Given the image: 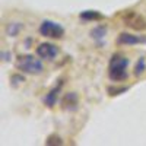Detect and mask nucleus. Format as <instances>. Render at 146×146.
<instances>
[{
  "label": "nucleus",
  "mask_w": 146,
  "mask_h": 146,
  "mask_svg": "<svg viewBox=\"0 0 146 146\" xmlns=\"http://www.w3.org/2000/svg\"><path fill=\"white\" fill-rule=\"evenodd\" d=\"M127 67H129V58L121 56V54H114L110 60L108 66V76L113 82H123L127 79Z\"/></svg>",
  "instance_id": "nucleus-1"
},
{
  "label": "nucleus",
  "mask_w": 146,
  "mask_h": 146,
  "mask_svg": "<svg viewBox=\"0 0 146 146\" xmlns=\"http://www.w3.org/2000/svg\"><path fill=\"white\" fill-rule=\"evenodd\" d=\"M16 67L22 73L27 75H41L44 72V64L40 58H36L34 56H19L16 58Z\"/></svg>",
  "instance_id": "nucleus-2"
},
{
  "label": "nucleus",
  "mask_w": 146,
  "mask_h": 146,
  "mask_svg": "<svg viewBox=\"0 0 146 146\" xmlns=\"http://www.w3.org/2000/svg\"><path fill=\"white\" fill-rule=\"evenodd\" d=\"M40 34L45 38H51V40H58L63 38L64 35V28L60 25V23L54 22V21H42L40 25Z\"/></svg>",
  "instance_id": "nucleus-3"
},
{
  "label": "nucleus",
  "mask_w": 146,
  "mask_h": 146,
  "mask_svg": "<svg viewBox=\"0 0 146 146\" xmlns=\"http://www.w3.org/2000/svg\"><path fill=\"white\" fill-rule=\"evenodd\" d=\"M123 22L126 27L135 29V31H145L146 29V19L133 10H129L123 15Z\"/></svg>",
  "instance_id": "nucleus-4"
},
{
  "label": "nucleus",
  "mask_w": 146,
  "mask_h": 146,
  "mask_svg": "<svg viewBox=\"0 0 146 146\" xmlns=\"http://www.w3.org/2000/svg\"><path fill=\"white\" fill-rule=\"evenodd\" d=\"M60 50L58 47L51 44V42H42L36 47V56L42 60H48V62H53L56 60V57L58 56Z\"/></svg>",
  "instance_id": "nucleus-5"
},
{
  "label": "nucleus",
  "mask_w": 146,
  "mask_h": 146,
  "mask_svg": "<svg viewBox=\"0 0 146 146\" xmlns=\"http://www.w3.org/2000/svg\"><path fill=\"white\" fill-rule=\"evenodd\" d=\"M143 42H146V36L133 35V34H127V32L120 34L117 38V44H120V45H136V44H143Z\"/></svg>",
  "instance_id": "nucleus-6"
},
{
  "label": "nucleus",
  "mask_w": 146,
  "mask_h": 146,
  "mask_svg": "<svg viewBox=\"0 0 146 146\" xmlns=\"http://www.w3.org/2000/svg\"><path fill=\"white\" fill-rule=\"evenodd\" d=\"M62 86H63V83H62V80H60V83H57L56 86L48 92L47 95H45V98H44V104L47 105V107H50V108H53L56 104H57V98H58V92H60V89H62Z\"/></svg>",
  "instance_id": "nucleus-7"
},
{
  "label": "nucleus",
  "mask_w": 146,
  "mask_h": 146,
  "mask_svg": "<svg viewBox=\"0 0 146 146\" xmlns=\"http://www.w3.org/2000/svg\"><path fill=\"white\" fill-rule=\"evenodd\" d=\"M79 16L83 21H100V19L104 18L102 13H100L98 10H85V12H82Z\"/></svg>",
  "instance_id": "nucleus-8"
},
{
  "label": "nucleus",
  "mask_w": 146,
  "mask_h": 146,
  "mask_svg": "<svg viewBox=\"0 0 146 146\" xmlns=\"http://www.w3.org/2000/svg\"><path fill=\"white\" fill-rule=\"evenodd\" d=\"M63 108H75L78 105V95L75 92H70L67 94L64 98H63Z\"/></svg>",
  "instance_id": "nucleus-9"
},
{
  "label": "nucleus",
  "mask_w": 146,
  "mask_h": 146,
  "mask_svg": "<svg viewBox=\"0 0 146 146\" xmlns=\"http://www.w3.org/2000/svg\"><path fill=\"white\" fill-rule=\"evenodd\" d=\"M22 23H19V22H10V23H7V27H6V34L9 35V36H16L21 31H22Z\"/></svg>",
  "instance_id": "nucleus-10"
},
{
  "label": "nucleus",
  "mask_w": 146,
  "mask_h": 146,
  "mask_svg": "<svg viewBox=\"0 0 146 146\" xmlns=\"http://www.w3.org/2000/svg\"><path fill=\"white\" fill-rule=\"evenodd\" d=\"M105 34H107V28L105 27H96L91 32L92 38H95V40H102L104 36H105Z\"/></svg>",
  "instance_id": "nucleus-11"
},
{
  "label": "nucleus",
  "mask_w": 146,
  "mask_h": 146,
  "mask_svg": "<svg viewBox=\"0 0 146 146\" xmlns=\"http://www.w3.org/2000/svg\"><path fill=\"white\" fill-rule=\"evenodd\" d=\"M146 70V60L143 58V57H140L139 60H137V63H136V66H135V76H140V75H143V72Z\"/></svg>",
  "instance_id": "nucleus-12"
},
{
  "label": "nucleus",
  "mask_w": 146,
  "mask_h": 146,
  "mask_svg": "<svg viewBox=\"0 0 146 146\" xmlns=\"http://www.w3.org/2000/svg\"><path fill=\"white\" fill-rule=\"evenodd\" d=\"M45 145H63V140H62V137L57 136V135H51V136L47 137Z\"/></svg>",
  "instance_id": "nucleus-13"
},
{
  "label": "nucleus",
  "mask_w": 146,
  "mask_h": 146,
  "mask_svg": "<svg viewBox=\"0 0 146 146\" xmlns=\"http://www.w3.org/2000/svg\"><path fill=\"white\" fill-rule=\"evenodd\" d=\"M126 91H127V88H117V89L110 88V89H108L110 95H120V92H126Z\"/></svg>",
  "instance_id": "nucleus-14"
}]
</instances>
